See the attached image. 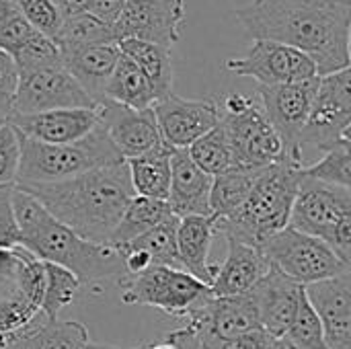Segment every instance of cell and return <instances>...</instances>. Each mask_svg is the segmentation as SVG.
<instances>
[{
    "mask_svg": "<svg viewBox=\"0 0 351 349\" xmlns=\"http://www.w3.org/2000/svg\"><path fill=\"white\" fill-rule=\"evenodd\" d=\"M234 14L253 39L304 51L319 76L350 68L351 0H253Z\"/></svg>",
    "mask_w": 351,
    "mask_h": 349,
    "instance_id": "1",
    "label": "cell"
},
{
    "mask_svg": "<svg viewBox=\"0 0 351 349\" xmlns=\"http://www.w3.org/2000/svg\"><path fill=\"white\" fill-rule=\"evenodd\" d=\"M14 187L37 197L56 220L93 243L109 241L128 202L136 195L125 160L62 181L14 183Z\"/></svg>",
    "mask_w": 351,
    "mask_h": 349,
    "instance_id": "2",
    "label": "cell"
},
{
    "mask_svg": "<svg viewBox=\"0 0 351 349\" xmlns=\"http://www.w3.org/2000/svg\"><path fill=\"white\" fill-rule=\"evenodd\" d=\"M12 214L19 228V245L31 251L37 259L49 261L72 272L80 284L121 278L125 274L121 255L109 243H93L72 228L56 220L45 206L27 193L12 187Z\"/></svg>",
    "mask_w": 351,
    "mask_h": 349,
    "instance_id": "3",
    "label": "cell"
},
{
    "mask_svg": "<svg viewBox=\"0 0 351 349\" xmlns=\"http://www.w3.org/2000/svg\"><path fill=\"white\" fill-rule=\"evenodd\" d=\"M300 167L302 165L286 158L269 165L255 181L247 200L230 216L218 218V232L224 239L261 245L288 226L300 183Z\"/></svg>",
    "mask_w": 351,
    "mask_h": 349,
    "instance_id": "4",
    "label": "cell"
},
{
    "mask_svg": "<svg viewBox=\"0 0 351 349\" xmlns=\"http://www.w3.org/2000/svg\"><path fill=\"white\" fill-rule=\"evenodd\" d=\"M119 160L125 158L113 146L101 123L80 140L64 144H45L21 134V163L14 183L62 181Z\"/></svg>",
    "mask_w": 351,
    "mask_h": 349,
    "instance_id": "5",
    "label": "cell"
},
{
    "mask_svg": "<svg viewBox=\"0 0 351 349\" xmlns=\"http://www.w3.org/2000/svg\"><path fill=\"white\" fill-rule=\"evenodd\" d=\"M290 226L325 241L351 265V191L300 175Z\"/></svg>",
    "mask_w": 351,
    "mask_h": 349,
    "instance_id": "6",
    "label": "cell"
},
{
    "mask_svg": "<svg viewBox=\"0 0 351 349\" xmlns=\"http://www.w3.org/2000/svg\"><path fill=\"white\" fill-rule=\"evenodd\" d=\"M220 125L226 132L237 165L265 167L286 158V148L261 101L230 93L222 101Z\"/></svg>",
    "mask_w": 351,
    "mask_h": 349,
    "instance_id": "7",
    "label": "cell"
},
{
    "mask_svg": "<svg viewBox=\"0 0 351 349\" xmlns=\"http://www.w3.org/2000/svg\"><path fill=\"white\" fill-rule=\"evenodd\" d=\"M123 304H144L162 311L165 315L185 321L212 290L185 269L150 265L140 274H123L117 278Z\"/></svg>",
    "mask_w": 351,
    "mask_h": 349,
    "instance_id": "8",
    "label": "cell"
},
{
    "mask_svg": "<svg viewBox=\"0 0 351 349\" xmlns=\"http://www.w3.org/2000/svg\"><path fill=\"white\" fill-rule=\"evenodd\" d=\"M43 294V261L23 245L0 249V335L25 327Z\"/></svg>",
    "mask_w": 351,
    "mask_h": 349,
    "instance_id": "9",
    "label": "cell"
},
{
    "mask_svg": "<svg viewBox=\"0 0 351 349\" xmlns=\"http://www.w3.org/2000/svg\"><path fill=\"white\" fill-rule=\"evenodd\" d=\"M259 247L274 267L302 286L351 269L350 263H346L325 241L296 230L290 224L265 239Z\"/></svg>",
    "mask_w": 351,
    "mask_h": 349,
    "instance_id": "10",
    "label": "cell"
},
{
    "mask_svg": "<svg viewBox=\"0 0 351 349\" xmlns=\"http://www.w3.org/2000/svg\"><path fill=\"white\" fill-rule=\"evenodd\" d=\"M343 140H351L350 68L319 76L315 101L298 136V144L300 148L315 146L317 150L327 152Z\"/></svg>",
    "mask_w": 351,
    "mask_h": 349,
    "instance_id": "11",
    "label": "cell"
},
{
    "mask_svg": "<svg viewBox=\"0 0 351 349\" xmlns=\"http://www.w3.org/2000/svg\"><path fill=\"white\" fill-rule=\"evenodd\" d=\"M319 86V76L296 80V82H282V84H259L257 95L259 101L280 134L284 148H286V160L304 165L302 148L298 144V136L306 123V117L311 113L315 93Z\"/></svg>",
    "mask_w": 351,
    "mask_h": 349,
    "instance_id": "12",
    "label": "cell"
},
{
    "mask_svg": "<svg viewBox=\"0 0 351 349\" xmlns=\"http://www.w3.org/2000/svg\"><path fill=\"white\" fill-rule=\"evenodd\" d=\"M68 107L97 109V103L64 66L39 68L19 74L10 113H39Z\"/></svg>",
    "mask_w": 351,
    "mask_h": 349,
    "instance_id": "13",
    "label": "cell"
},
{
    "mask_svg": "<svg viewBox=\"0 0 351 349\" xmlns=\"http://www.w3.org/2000/svg\"><path fill=\"white\" fill-rule=\"evenodd\" d=\"M224 68L232 74L255 78L259 84H282L319 76L315 62L304 51L271 39H255L247 56L228 58Z\"/></svg>",
    "mask_w": 351,
    "mask_h": 349,
    "instance_id": "14",
    "label": "cell"
},
{
    "mask_svg": "<svg viewBox=\"0 0 351 349\" xmlns=\"http://www.w3.org/2000/svg\"><path fill=\"white\" fill-rule=\"evenodd\" d=\"M185 0H125L115 25V39H142L173 47L181 39Z\"/></svg>",
    "mask_w": 351,
    "mask_h": 349,
    "instance_id": "15",
    "label": "cell"
},
{
    "mask_svg": "<svg viewBox=\"0 0 351 349\" xmlns=\"http://www.w3.org/2000/svg\"><path fill=\"white\" fill-rule=\"evenodd\" d=\"M162 144L169 148H187L220 119L216 99H183L169 93L152 105Z\"/></svg>",
    "mask_w": 351,
    "mask_h": 349,
    "instance_id": "16",
    "label": "cell"
},
{
    "mask_svg": "<svg viewBox=\"0 0 351 349\" xmlns=\"http://www.w3.org/2000/svg\"><path fill=\"white\" fill-rule=\"evenodd\" d=\"M329 349H351V269L304 286Z\"/></svg>",
    "mask_w": 351,
    "mask_h": 349,
    "instance_id": "17",
    "label": "cell"
},
{
    "mask_svg": "<svg viewBox=\"0 0 351 349\" xmlns=\"http://www.w3.org/2000/svg\"><path fill=\"white\" fill-rule=\"evenodd\" d=\"M99 123L105 128L113 146L123 158H132L162 144L160 132L152 107L134 109L111 99H103L97 105Z\"/></svg>",
    "mask_w": 351,
    "mask_h": 349,
    "instance_id": "18",
    "label": "cell"
},
{
    "mask_svg": "<svg viewBox=\"0 0 351 349\" xmlns=\"http://www.w3.org/2000/svg\"><path fill=\"white\" fill-rule=\"evenodd\" d=\"M302 292V284L294 282L271 265L269 272L249 292L255 302L261 329L271 337H284L296 317Z\"/></svg>",
    "mask_w": 351,
    "mask_h": 349,
    "instance_id": "19",
    "label": "cell"
},
{
    "mask_svg": "<svg viewBox=\"0 0 351 349\" xmlns=\"http://www.w3.org/2000/svg\"><path fill=\"white\" fill-rule=\"evenodd\" d=\"M8 121L27 138L45 144L74 142L99 125V113L93 107L49 109L39 113H10Z\"/></svg>",
    "mask_w": 351,
    "mask_h": 349,
    "instance_id": "20",
    "label": "cell"
},
{
    "mask_svg": "<svg viewBox=\"0 0 351 349\" xmlns=\"http://www.w3.org/2000/svg\"><path fill=\"white\" fill-rule=\"evenodd\" d=\"M212 175L199 169L187 148H171V183L167 204L179 218L206 216L210 210Z\"/></svg>",
    "mask_w": 351,
    "mask_h": 349,
    "instance_id": "21",
    "label": "cell"
},
{
    "mask_svg": "<svg viewBox=\"0 0 351 349\" xmlns=\"http://www.w3.org/2000/svg\"><path fill=\"white\" fill-rule=\"evenodd\" d=\"M228 253L218 265L210 290L214 296H241L255 288V284L269 272L271 263L259 245L226 239Z\"/></svg>",
    "mask_w": 351,
    "mask_h": 349,
    "instance_id": "22",
    "label": "cell"
},
{
    "mask_svg": "<svg viewBox=\"0 0 351 349\" xmlns=\"http://www.w3.org/2000/svg\"><path fill=\"white\" fill-rule=\"evenodd\" d=\"M218 234V218L206 216H183L177 224V255L181 267L204 284H212L218 265L210 263V249Z\"/></svg>",
    "mask_w": 351,
    "mask_h": 349,
    "instance_id": "23",
    "label": "cell"
},
{
    "mask_svg": "<svg viewBox=\"0 0 351 349\" xmlns=\"http://www.w3.org/2000/svg\"><path fill=\"white\" fill-rule=\"evenodd\" d=\"M119 53L121 49L117 41L78 45L62 49V64L99 105L103 101L105 84L117 64Z\"/></svg>",
    "mask_w": 351,
    "mask_h": 349,
    "instance_id": "24",
    "label": "cell"
},
{
    "mask_svg": "<svg viewBox=\"0 0 351 349\" xmlns=\"http://www.w3.org/2000/svg\"><path fill=\"white\" fill-rule=\"evenodd\" d=\"M130 181L136 195L167 200L171 183V148L158 144L144 154L125 158Z\"/></svg>",
    "mask_w": 351,
    "mask_h": 349,
    "instance_id": "25",
    "label": "cell"
},
{
    "mask_svg": "<svg viewBox=\"0 0 351 349\" xmlns=\"http://www.w3.org/2000/svg\"><path fill=\"white\" fill-rule=\"evenodd\" d=\"M265 167H253V165H234L218 175L212 177V189H210V210L216 218L230 216L249 195L255 181L263 175Z\"/></svg>",
    "mask_w": 351,
    "mask_h": 349,
    "instance_id": "26",
    "label": "cell"
},
{
    "mask_svg": "<svg viewBox=\"0 0 351 349\" xmlns=\"http://www.w3.org/2000/svg\"><path fill=\"white\" fill-rule=\"evenodd\" d=\"M103 99H111L134 109H148L154 105L156 93L140 66L132 62L125 53H119L117 64L105 84Z\"/></svg>",
    "mask_w": 351,
    "mask_h": 349,
    "instance_id": "27",
    "label": "cell"
},
{
    "mask_svg": "<svg viewBox=\"0 0 351 349\" xmlns=\"http://www.w3.org/2000/svg\"><path fill=\"white\" fill-rule=\"evenodd\" d=\"M117 45L121 53L136 62L140 70L148 76L156 99L173 93V60L169 47L142 39H119Z\"/></svg>",
    "mask_w": 351,
    "mask_h": 349,
    "instance_id": "28",
    "label": "cell"
},
{
    "mask_svg": "<svg viewBox=\"0 0 351 349\" xmlns=\"http://www.w3.org/2000/svg\"><path fill=\"white\" fill-rule=\"evenodd\" d=\"M88 341V331L78 321L47 319L37 313L25 335L27 349H80Z\"/></svg>",
    "mask_w": 351,
    "mask_h": 349,
    "instance_id": "29",
    "label": "cell"
},
{
    "mask_svg": "<svg viewBox=\"0 0 351 349\" xmlns=\"http://www.w3.org/2000/svg\"><path fill=\"white\" fill-rule=\"evenodd\" d=\"M173 212H171V206L167 204V200H152V197H144V195H134L117 226L113 228L111 237H109V245H121V243H128L136 237H140L142 232L150 230L152 226H156L158 222H162L165 218H169Z\"/></svg>",
    "mask_w": 351,
    "mask_h": 349,
    "instance_id": "30",
    "label": "cell"
},
{
    "mask_svg": "<svg viewBox=\"0 0 351 349\" xmlns=\"http://www.w3.org/2000/svg\"><path fill=\"white\" fill-rule=\"evenodd\" d=\"M177 224H179V216L171 214L169 218H165L150 230L142 232L140 237L128 243L115 245V247H134V249L148 253L152 265H167V267L183 269L179 255H177Z\"/></svg>",
    "mask_w": 351,
    "mask_h": 349,
    "instance_id": "31",
    "label": "cell"
},
{
    "mask_svg": "<svg viewBox=\"0 0 351 349\" xmlns=\"http://www.w3.org/2000/svg\"><path fill=\"white\" fill-rule=\"evenodd\" d=\"M80 288L78 278L62 265L43 261V294L39 313L47 319H58L60 313L76 298Z\"/></svg>",
    "mask_w": 351,
    "mask_h": 349,
    "instance_id": "32",
    "label": "cell"
},
{
    "mask_svg": "<svg viewBox=\"0 0 351 349\" xmlns=\"http://www.w3.org/2000/svg\"><path fill=\"white\" fill-rule=\"evenodd\" d=\"M187 152L193 158V163L212 177L237 165L230 142L220 121L212 130H208L204 136H199L193 144H189Z\"/></svg>",
    "mask_w": 351,
    "mask_h": 349,
    "instance_id": "33",
    "label": "cell"
},
{
    "mask_svg": "<svg viewBox=\"0 0 351 349\" xmlns=\"http://www.w3.org/2000/svg\"><path fill=\"white\" fill-rule=\"evenodd\" d=\"M60 49L78 47V45H90V43H105V41H117L113 27L103 23L90 12H80L68 19H62V25L58 33L53 35Z\"/></svg>",
    "mask_w": 351,
    "mask_h": 349,
    "instance_id": "34",
    "label": "cell"
},
{
    "mask_svg": "<svg viewBox=\"0 0 351 349\" xmlns=\"http://www.w3.org/2000/svg\"><path fill=\"white\" fill-rule=\"evenodd\" d=\"M300 175L331 185L351 187V140H343L323 152L321 160L313 165H302Z\"/></svg>",
    "mask_w": 351,
    "mask_h": 349,
    "instance_id": "35",
    "label": "cell"
},
{
    "mask_svg": "<svg viewBox=\"0 0 351 349\" xmlns=\"http://www.w3.org/2000/svg\"><path fill=\"white\" fill-rule=\"evenodd\" d=\"M14 64L21 72H31L39 68H51V66H64L62 64V49L56 43L53 37L35 33L14 56Z\"/></svg>",
    "mask_w": 351,
    "mask_h": 349,
    "instance_id": "36",
    "label": "cell"
},
{
    "mask_svg": "<svg viewBox=\"0 0 351 349\" xmlns=\"http://www.w3.org/2000/svg\"><path fill=\"white\" fill-rule=\"evenodd\" d=\"M37 29L23 16L12 0H0V49L14 56Z\"/></svg>",
    "mask_w": 351,
    "mask_h": 349,
    "instance_id": "37",
    "label": "cell"
},
{
    "mask_svg": "<svg viewBox=\"0 0 351 349\" xmlns=\"http://www.w3.org/2000/svg\"><path fill=\"white\" fill-rule=\"evenodd\" d=\"M286 337L296 346V349H329L327 344H325V337H323L319 317L315 315V311H313L311 302L306 300L304 292L300 296L296 317H294Z\"/></svg>",
    "mask_w": 351,
    "mask_h": 349,
    "instance_id": "38",
    "label": "cell"
},
{
    "mask_svg": "<svg viewBox=\"0 0 351 349\" xmlns=\"http://www.w3.org/2000/svg\"><path fill=\"white\" fill-rule=\"evenodd\" d=\"M21 163V134L6 119L0 125V187H12Z\"/></svg>",
    "mask_w": 351,
    "mask_h": 349,
    "instance_id": "39",
    "label": "cell"
},
{
    "mask_svg": "<svg viewBox=\"0 0 351 349\" xmlns=\"http://www.w3.org/2000/svg\"><path fill=\"white\" fill-rule=\"evenodd\" d=\"M23 16L43 35L53 37L62 25V16L51 0H12Z\"/></svg>",
    "mask_w": 351,
    "mask_h": 349,
    "instance_id": "40",
    "label": "cell"
},
{
    "mask_svg": "<svg viewBox=\"0 0 351 349\" xmlns=\"http://www.w3.org/2000/svg\"><path fill=\"white\" fill-rule=\"evenodd\" d=\"M16 84H19V68L14 64V58L8 51L0 49V113H4L6 117L12 111Z\"/></svg>",
    "mask_w": 351,
    "mask_h": 349,
    "instance_id": "41",
    "label": "cell"
},
{
    "mask_svg": "<svg viewBox=\"0 0 351 349\" xmlns=\"http://www.w3.org/2000/svg\"><path fill=\"white\" fill-rule=\"evenodd\" d=\"M12 187H0V249L19 245V228L10 202Z\"/></svg>",
    "mask_w": 351,
    "mask_h": 349,
    "instance_id": "42",
    "label": "cell"
},
{
    "mask_svg": "<svg viewBox=\"0 0 351 349\" xmlns=\"http://www.w3.org/2000/svg\"><path fill=\"white\" fill-rule=\"evenodd\" d=\"M271 341V335L263 329H253L247 333H241L232 339H224L222 349H267Z\"/></svg>",
    "mask_w": 351,
    "mask_h": 349,
    "instance_id": "43",
    "label": "cell"
},
{
    "mask_svg": "<svg viewBox=\"0 0 351 349\" xmlns=\"http://www.w3.org/2000/svg\"><path fill=\"white\" fill-rule=\"evenodd\" d=\"M125 0H90V6H88V12L95 14L97 19H101L103 23L107 25H115L121 8H123Z\"/></svg>",
    "mask_w": 351,
    "mask_h": 349,
    "instance_id": "44",
    "label": "cell"
},
{
    "mask_svg": "<svg viewBox=\"0 0 351 349\" xmlns=\"http://www.w3.org/2000/svg\"><path fill=\"white\" fill-rule=\"evenodd\" d=\"M165 339H169L179 349H199V335H197L195 327H191L187 323L183 327L171 331L169 335H165Z\"/></svg>",
    "mask_w": 351,
    "mask_h": 349,
    "instance_id": "45",
    "label": "cell"
},
{
    "mask_svg": "<svg viewBox=\"0 0 351 349\" xmlns=\"http://www.w3.org/2000/svg\"><path fill=\"white\" fill-rule=\"evenodd\" d=\"M51 4L56 6L62 19H68L80 12H88L90 0H51Z\"/></svg>",
    "mask_w": 351,
    "mask_h": 349,
    "instance_id": "46",
    "label": "cell"
},
{
    "mask_svg": "<svg viewBox=\"0 0 351 349\" xmlns=\"http://www.w3.org/2000/svg\"><path fill=\"white\" fill-rule=\"evenodd\" d=\"M29 331V323L12 333H6L4 337V349H27L25 348V335Z\"/></svg>",
    "mask_w": 351,
    "mask_h": 349,
    "instance_id": "47",
    "label": "cell"
},
{
    "mask_svg": "<svg viewBox=\"0 0 351 349\" xmlns=\"http://www.w3.org/2000/svg\"><path fill=\"white\" fill-rule=\"evenodd\" d=\"M197 335H199V349H222V339L208 333H197Z\"/></svg>",
    "mask_w": 351,
    "mask_h": 349,
    "instance_id": "48",
    "label": "cell"
},
{
    "mask_svg": "<svg viewBox=\"0 0 351 349\" xmlns=\"http://www.w3.org/2000/svg\"><path fill=\"white\" fill-rule=\"evenodd\" d=\"M267 349H296V346L284 335V337H271V341H269V346Z\"/></svg>",
    "mask_w": 351,
    "mask_h": 349,
    "instance_id": "49",
    "label": "cell"
},
{
    "mask_svg": "<svg viewBox=\"0 0 351 349\" xmlns=\"http://www.w3.org/2000/svg\"><path fill=\"white\" fill-rule=\"evenodd\" d=\"M144 349H179L175 344H171L169 339H158V341H154V344H146V348Z\"/></svg>",
    "mask_w": 351,
    "mask_h": 349,
    "instance_id": "50",
    "label": "cell"
},
{
    "mask_svg": "<svg viewBox=\"0 0 351 349\" xmlns=\"http://www.w3.org/2000/svg\"><path fill=\"white\" fill-rule=\"evenodd\" d=\"M80 349H121V348H115V346H109V344H95V341H86L84 346Z\"/></svg>",
    "mask_w": 351,
    "mask_h": 349,
    "instance_id": "51",
    "label": "cell"
},
{
    "mask_svg": "<svg viewBox=\"0 0 351 349\" xmlns=\"http://www.w3.org/2000/svg\"><path fill=\"white\" fill-rule=\"evenodd\" d=\"M6 119H8V117H6L4 113H0V125H2V123H6Z\"/></svg>",
    "mask_w": 351,
    "mask_h": 349,
    "instance_id": "52",
    "label": "cell"
},
{
    "mask_svg": "<svg viewBox=\"0 0 351 349\" xmlns=\"http://www.w3.org/2000/svg\"><path fill=\"white\" fill-rule=\"evenodd\" d=\"M146 348V344H142V346H138V348H132V349H144Z\"/></svg>",
    "mask_w": 351,
    "mask_h": 349,
    "instance_id": "53",
    "label": "cell"
},
{
    "mask_svg": "<svg viewBox=\"0 0 351 349\" xmlns=\"http://www.w3.org/2000/svg\"><path fill=\"white\" fill-rule=\"evenodd\" d=\"M4 337H6V335H4ZM0 349H4V339L0 341Z\"/></svg>",
    "mask_w": 351,
    "mask_h": 349,
    "instance_id": "54",
    "label": "cell"
},
{
    "mask_svg": "<svg viewBox=\"0 0 351 349\" xmlns=\"http://www.w3.org/2000/svg\"><path fill=\"white\" fill-rule=\"evenodd\" d=\"M2 339H4V335H0V341H2Z\"/></svg>",
    "mask_w": 351,
    "mask_h": 349,
    "instance_id": "55",
    "label": "cell"
}]
</instances>
